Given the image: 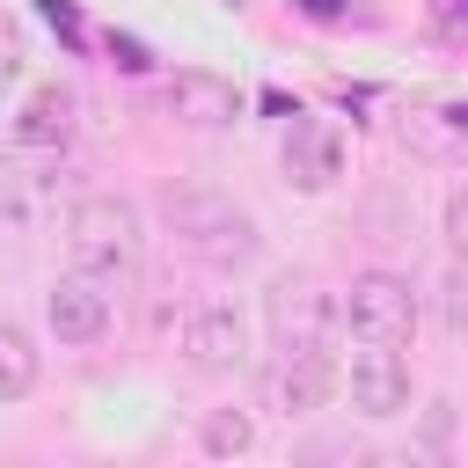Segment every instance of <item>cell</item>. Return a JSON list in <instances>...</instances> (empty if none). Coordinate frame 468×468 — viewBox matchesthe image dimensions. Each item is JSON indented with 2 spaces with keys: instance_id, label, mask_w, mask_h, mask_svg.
<instances>
[{
  "instance_id": "4",
  "label": "cell",
  "mask_w": 468,
  "mask_h": 468,
  "mask_svg": "<svg viewBox=\"0 0 468 468\" xmlns=\"http://www.w3.org/2000/svg\"><path fill=\"white\" fill-rule=\"evenodd\" d=\"M263 322H271V344L278 351H322L329 344V292H314L307 278H278L263 292Z\"/></svg>"
},
{
  "instance_id": "1",
  "label": "cell",
  "mask_w": 468,
  "mask_h": 468,
  "mask_svg": "<svg viewBox=\"0 0 468 468\" xmlns=\"http://www.w3.org/2000/svg\"><path fill=\"white\" fill-rule=\"evenodd\" d=\"M66 241H73V263H80L88 278H110V285H117V278H132V271H139L146 227H139V205H132V197L95 190V197H80V205H73Z\"/></svg>"
},
{
  "instance_id": "11",
  "label": "cell",
  "mask_w": 468,
  "mask_h": 468,
  "mask_svg": "<svg viewBox=\"0 0 468 468\" xmlns=\"http://www.w3.org/2000/svg\"><path fill=\"white\" fill-rule=\"evenodd\" d=\"M15 139L22 146H66L73 139V88H58V80L29 88V102L15 117Z\"/></svg>"
},
{
  "instance_id": "9",
  "label": "cell",
  "mask_w": 468,
  "mask_h": 468,
  "mask_svg": "<svg viewBox=\"0 0 468 468\" xmlns=\"http://www.w3.org/2000/svg\"><path fill=\"white\" fill-rule=\"evenodd\" d=\"M183 351H190V366H197V373H234V366H241V351H249L241 314H234L227 300H205V307L183 322Z\"/></svg>"
},
{
  "instance_id": "3",
  "label": "cell",
  "mask_w": 468,
  "mask_h": 468,
  "mask_svg": "<svg viewBox=\"0 0 468 468\" xmlns=\"http://www.w3.org/2000/svg\"><path fill=\"white\" fill-rule=\"evenodd\" d=\"M344 314H351V329L373 336V344H410V336H417V292H410V278H395V271H358Z\"/></svg>"
},
{
  "instance_id": "13",
  "label": "cell",
  "mask_w": 468,
  "mask_h": 468,
  "mask_svg": "<svg viewBox=\"0 0 468 468\" xmlns=\"http://www.w3.org/2000/svg\"><path fill=\"white\" fill-rule=\"evenodd\" d=\"M249 439H256V424H249L241 410H212V417L197 424V446H205V453H249Z\"/></svg>"
},
{
  "instance_id": "5",
  "label": "cell",
  "mask_w": 468,
  "mask_h": 468,
  "mask_svg": "<svg viewBox=\"0 0 468 468\" xmlns=\"http://www.w3.org/2000/svg\"><path fill=\"white\" fill-rule=\"evenodd\" d=\"M366 351H351V410L358 417H402L410 410V358L395 344L358 336Z\"/></svg>"
},
{
  "instance_id": "12",
  "label": "cell",
  "mask_w": 468,
  "mask_h": 468,
  "mask_svg": "<svg viewBox=\"0 0 468 468\" xmlns=\"http://www.w3.org/2000/svg\"><path fill=\"white\" fill-rule=\"evenodd\" d=\"M29 388H37V344H29V329L0 322V402H22Z\"/></svg>"
},
{
  "instance_id": "14",
  "label": "cell",
  "mask_w": 468,
  "mask_h": 468,
  "mask_svg": "<svg viewBox=\"0 0 468 468\" xmlns=\"http://www.w3.org/2000/svg\"><path fill=\"white\" fill-rule=\"evenodd\" d=\"M22 80V44H15V29H0V88H15Z\"/></svg>"
},
{
  "instance_id": "6",
  "label": "cell",
  "mask_w": 468,
  "mask_h": 468,
  "mask_svg": "<svg viewBox=\"0 0 468 468\" xmlns=\"http://www.w3.org/2000/svg\"><path fill=\"white\" fill-rule=\"evenodd\" d=\"M44 314H51V336H58V344H95V336L110 329V292H102V278L73 271V278L51 285Z\"/></svg>"
},
{
  "instance_id": "8",
  "label": "cell",
  "mask_w": 468,
  "mask_h": 468,
  "mask_svg": "<svg viewBox=\"0 0 468 468\" xmlns=\"http://www.w3.org/2000/svg\"><path fill=\"white\" fill-rule=\"evenodd\" d=\"M285 176H292L300 190H329V183L344 176V139H336V124L292 110V132H285Z\"/></svg>"
},
{
  "instance_id": "10",
  "label": "cell",
  "mask_w": 468,
  "mask_h": 468,
  "mask_svg": "<svg viewBox=\"0 0 468 468\" xmlns=\"http://www.w3.org/2000/svg\"><path fill=\"white\" fill-rule=\"evenodd\" d=\"M271 410H285V417H314L322 402H329V358L322 351H278V366H271Z\"/></svg>"
},
{
  "instance_id": "2",
  "label": "cell",
  "mask_w": 468,
  "mask_h": 468,
  "mask_svg": "<svg viewBox=\"0 0 468 468\" xmlns=\"http://www.w3.org/2000/svg\"><path fill=\"white\" fill-rule=\"evenodd\" d=\"M161 219H168V234L197 256V263H249L256 256V219L241 212V205H227V197H212V190H168L161 197Z\"/></svg>"
},
{
  "instance_id": "7",
  "label": "cell",
  "mask_w": 468,
  "mask_h": 468,
  "mask_svg": "<svg viewBox=\"0 0 468 468\" xmlns=\"http://www.w3.org/2000/svg\"><path fill=\"white\" fill-rule=\"evenodd\" d=\"M168 110H176L183 124H197V132H227V124L241 117V88L219 80V73H205V66H183V73L168 80Z\"/></svg>"
}]
</instances>
